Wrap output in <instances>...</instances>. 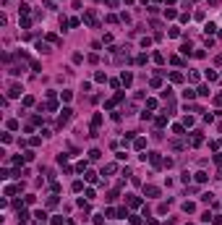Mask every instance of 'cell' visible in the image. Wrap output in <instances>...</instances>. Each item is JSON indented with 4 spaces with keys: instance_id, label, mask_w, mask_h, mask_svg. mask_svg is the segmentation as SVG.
I'll list each match as a JSON object with an SVG mask.
<instances>
[{
    "instance_id": "cell-18",
    "label": "cell",
    "mask_w": 222,
    "mask_h": 225,
    "mask_svg": "<svg viewBox=\"0 0 222 225\" xmlns=\"http://www.w3.org/2000/svg\"><path fill=\"white\" fill-rule=\"evenodd\" d=\"M206 79H209V81H217V71L209 68V71H206Z\"/></svg>"
},
{
    "instance_id": "cell-34",
    "label": "cell",
    "mask_w": 222,
    "mask_h": 225,
    "mask_svg": "<svg viewBox=\"0 0 222 225\" xmlns=\"http://www.w3.org/2000/svg\"><path fill=\"white\" fill-rule=\"evenodd\" d=\"M212 222H214V225H222V215H214V217H212Z\"/></svg>"
},
{
    "instance_id": "cell-1",
    "label": "cell",
    "mask_w": 222,
    "mask_h": 225,
    "mask_svg": "<svg viewBox=\"0 0 222 225\" xmlns=\"http://www.w3.org/2000/svg\"><path fill=\"white\" fill-rule=\"evenodd\" d=\"M81 21H84V24H89V26H97V24H99V18H97V13H94V11H86Z\"/></svg>"
},
{
    "instance_id": "cell-21",
    "label": "cell",
    "mask_w": 222,
    "mask_h": 225,
    "mask_svg": "<svg viewBox=\"0 0 222 225\" xmlns=\"http://www.w3.org/2000/svg\"><path fill=\"white\" fill-rule=\"evenodd\" d=\"M204 32H206V34H214V32H217V26H214V24H206Z\"/></svg>"
},
{
    "instance_id": "cell-33",
    "label": "cell",
    "mask_w": 222,
    "mask_h": 225,
    "mask_svg": "<svg viewBox=\"0 0 222 225\" xmlns=\"http://www.w3.org/2000/svg\"><path fill=\"white\" fill-rule=\"evenodd\" d=\"M165 16H167V18H175L178 13H175V8H167V11H165Z\"/></svg>"
},
{
    "instance_id": "cell-17",
    "label": "cell",
    "mask_w": 222,
    "mask_h": 225,
    "mask_svg": "<svg viewBox=\"0 0 222 225\" xmlns=\"http://www.w3.org/2000/svg\"><path fill=\"white\" fill-rule=\"evenodd\" d=\"M34 105V97H32V94H26V97H24V107H32Z\"/></svg>"
},
{
    "instance_id": "cell-40",
    "label": "cell",
    "mask_w": 222,
    "mask_h": 225,
    "mask_svg": "<svg viewBox=\"0 0 222 225\" xmlns=\"http://www.w3.org/2000/svg\"><path fill=\"white\" fill-rule=\"evenodd\" d=\"M209 3H217V0H209Z\"/></svg>"
},
{
    "instance_id": "cell-30",
    "label": "cell",
    "mask_w": 222,
    "mask_h": 225,
    "mask_svg": "<svg viewBox=\"0 0 222 225\" xmlns=\"http://www.w3.org/2000/svg\"><path fill=\"white\" fill-rule=\"evenodd\" d=\"M81 188H84V183H81V181H73V191H76V194H78V191H81Z\"/></svg>"
},
{
    "instance_id": "cell-12",
    "label": "cell",
    "mask_w": 222,
    "mask_h": 225,
    "mask_svg": "<svg viewBox=\"0 0 222 225\" xmlns=\"http://www.w3.org/2000/svg\"><path fill=\"white\" fill-rule=\"evenodd\" d=\"M34 217H37L39 222H44V220H47V212H44V209H37V212H34Z\"/></svg>"
},
{
    "instance_id": "cell-3",
    "label": "cell",
    "mask_w": 222,
    "mask_h": 225,
    "mask_svg": "<svg viewBox=\"0 0 222 225\" xmlns=\"http://www.w3.org/2000/svg\"><path fill=\"white\" fill-rule=\"evenodd\" d=\"M102 126V113H94V118H92V136H94V131Z\"/></svg>"
},
{
    "instance_id": "cell-5",
    "label": "cell",
    "mask_w": 222,
    "mask_h": 225,
    "mask_svg": "<svg viewBox=\"0 0 222 225\" xmlns=\"http://www.w3.org/2000/svg\"><path fill=\"white\" fill-rule=\"evenodd\" d=\"M149 162L154 165V168H159V165H162V160H159V155H157V152H149Z\"/></svg>"
},
{
    "instance_id": "cell-29",
    "label": "cell",
    "mask_w": 222,
    "mask_h": 225,
    "mask_svg": "<svg viewBox=\"0 0 222 225\" xmlns=\"http://www.w3.org/2000/svg\"><path fill=\"white\" fill-rule=\"evenodd\" d=\"M47 50H50L47 45H42V42H37V53H47Z\"/></svg>"
},
{
    "instance_id": "cell-2",
    "label": "cell",
    "mask_w": 222,
    "mask_h": 225,
    "mask_svg": "<svg viewBox=\"0 0 222 225\" xmlns=\"http://www.w3.org/2000/svg\"><path fill=\"white\" fill-rule=\"evenodd\" d=\"M71 115H73V110H71V107H63V113H60V118H58V126H65V123L71 120Z\"/></svg>"
},
{
    "instance_id": "cell-8",
    "label": "cell",
    "mask_w": 222,
    "mask_h": 225,
    "mask_svg": "<svg viewBox=\"0 0 222 225\" xmlns=\"http://www.w3.org/2000/svg\"><path fill=\"white\" fill-rule=\"evenodd\" d=\"M170 81H173V84H180V81H183V74H178V71H173V74H170Z\"/></svg>"
},
{
    "instance_id": "cell-9",
    "label": "cell",
    "mask_w": 222,
    "mask_h": 225,
    "mask_svg": "<svg viewBox=\"0 0 222 225\" xmlns=\"http://www.w3.org/2000/svg\"><path fill=\"white\" fill-rule=\"evenodd\" d=\"M18 94H21V86H18V84H13L11 89H8V97H18Z\"/></svg>"
},
{
    "instance_id": "cell-14",
    "label": "cell",
    "mask_w": 222,
    "mask_h": 225,
    "mask_svg": "<svg viewBox=\"0 0 222 225\" xmlns=\"http://www.w3.org/2000/svg\"><path fill=\"white\" fill-rule=\"evenodd\" d=\"M183 212H196V204L194 202H186V204H183Z\"/></svg>"
},
{
    "instance_id": "cell-15",
    "label": "cell",
    "mask_w": 222,
    "mask_h": 225,
    "mask_svg": "<svg viewBox=\"0 0 222 225\" xmlns=\"http://www.w3.org/2000/svg\"><path fill=\"white\" fill-rule=\"evenodd\" d=\"M149 84H152V89H159V86H162V79H159V76H154Z\"/></svg>"
},
{
    "instance_id": "cell-37",
    "label": "cell",
    "mask_w": 222,
    "mask_h": 225,
    "mask_svg": "<svg viewBox=\"0 0 222 225\" xmlns=\"http://www.w3.org/2000/svg\"><path fill=\"white\" fill-rule=\"evenodd\" d=\"M105 3L110 5V8H115V5H118V0H105Z\"/></svg>"
},
{
    "instance_id": "cell-4",
    "label": "cell",
    "mask_w": 222,
    "mask_h": 225,
    "mask_svg": "<svg viewBox=\"0 0 222 225\" xmlns=\"http://www.w3.org/2000/svg\"><path fill=\"white\" fill-rule=\"evenodd\" d=\"M120 81H123L125 86H131V84H133V74H131V71H123V76H120Z\"/></svg>"
},
{
    "instance_id": "cell-23",
    "label": "cell",
    "mask_w": 222,
    "mask_h": 225,
    "mask_svg": "<svg viewBox=\"0 0 222 225\" xmlns=\"http://www.w3.org/2000/svg\"><path fill=\"white\" fill-rule=\"evenodd\" d=\"M157 126H159V128L167 126V115H159V118H157Z\"/></svg>"
},
{
    "instance_id": "cell-16",
    "label": "cell",
    "mask_w": 222,
    "mask_h": 225,
    "mask_svg": "<svg viewBox=\"0 0 222 225\" xmlns=\"http://www.w3.org/2000/svg\"><path fill=\"white\" fill-rule=\"evenodd\" d=\"M206 178H209V176H206L204 170H201V173H196V181H199V183H206Z\"/></svg>"
},
{
    "instance_id": "cell-32",
    "label": "cell",
    "mask_w": 222,
    "mask_h": 225,
    "mask_svg": "<svg viewBox=\"0 0 222 225\" xmlns=\"http://www.w3.org/2000/svg\"><path fill=\"white\" fill-rule=\"evenodd\" d=\"M105 222V215H94V225H102Z\"/></svg>"
},
{
    "instance_id": "cell-22",
    "label": "cell",
    "mask_w": 222,
    "mask_h": 225,
    "mask_svg": "<svg viewBox=\"0 0 222 225\" xmlns=\"http://www.w3.org/2000/svg\"><path fill=\"white\" fill-rule=\"evenodd\" d=\"M183 97H186V100H194L196 92H194V89H186V92H183Z\"/></svg>"
},
{
    "instance_id": "cell-36",
    "label": "cell",
    "mask_w": 222,
    "mask_h": 225,
    "mask_svg": "<svg viewBox=\"0 0 222 225\" xmlns=\"http://www.w3.org/2000/svg\"><path fill=\"white\" fill-rule=\"evenodd\" d=\"M214 105H222V92L217 94V97H214Z\"/></svg>"
},
{
    "instance_id": "cell-25",
    "label": "cell",
    "mask_w": 222,
    "mask_h": 225,
    "mask_svg": "<svg viewBox=\"0 0 222 225\" xmlns=\"http://www.w3.org/2000/svg\"><path fill=\"white\" fill-rule=\"evenodd\" d=\"M21 26H24V29H29V26H32V18H29V16H24V18H21Z\"/></svg>"
},
{
    "instance_id": "cell-38",
    "label": "cell",
    "mask_w": 222,
    "mask_h": 225,
    "mask_svg": "<svg viewBox=\"0 0 222 225\" xmlns=\"http://www.w3.org/2000/svg\"><path fill=\"white\" fill-rule=\"evenodd\" d=\"M167 3H170V5H173V3H175V0H167Z\"/></svg>"
},
{
    "instance_id": "cell-7",
    "label": "cell",
    "mask_w": 222,
    "mask_h": 225,
    "mask_svg": "<svg viewBox=\"0 0 222 225\" xmlns=\"http://www.w3.org/2000/svg\"><path fill=\"white\" fill-rule=\"evenodd\" d=\"M133 147H136V149H144V147H146V139H141V136H136V139H133Z\"/></svg>"
},
{
    "instance_id": "cell-13",
    "label": "cell",
    "mask_w": 222,
    "mask_h": 225,
    "mask_svg": "<svg viewBox=\"0 0 222 225\" xmlns=\"http://www.w3.org/2000/svg\"><path fill=\"white\" fill-rule=\"evenodd\" d=\"M128 207H133V209H136V207H141V199H136V197H128Z\"/></svg>"
},
{
    "instance_id": "cell-6",
    "label": "cell",
    "mask_w": 222,
    "mask_h": 225,
    "mask_svg": "<svg viewBox=\"0 0 222 225\" xmlns=\"http://www.w3.org/2000/svg\"><path fill=\"white\" fill-rule=\"evenodd\" d=\"M191 144H194V147H201V144H204V136L196 131V134H194V139H191Z\"/></svg>"
},
{
    "instance_id": "cell-31",
    "label": "cell",
    "mask_w": 222,
    "mask_h": 225,
    "mask_svg": "<svg viewBox=\"0 0 222 225\" xmlns=\"http://www.w3.org/2000/svg\"><path fill=\"white\" fill-rule=\"evenodd\" d=\"M89 160H99V149H92V152H89Z\"/></svg>"
},
{
    "instance_id": "cell-35",
    "label": "cell",
    "mask_w": 222,
    "mask_h": 225,
    "mask_svg": "<svg viewBox=\"0 0 222 225\" xmlns=\"http://www.w3.org/2000/svg\"><path fill=\"white\" fill-rule=\"evenodd\" d=\"M53 225H65V220L63 217H53Z\"/></svg>"
},
{
    "instance_id": "cell-19",
    "label": "cell",
    "mask_w": 222,
    "mask_h": 225,
    "mask_svg": "<svg viewBox=\"0 0 222 225\" xmlns=\"http://www.w3.org/2000/svg\"><path fill=\"white\" fill-rule=\"evenodd\" d=\"M86 181H89V183H94V181H97V173H92V170H86Z\"/></svg>"
},
{
    "instance_id": "cell-26",
    "label": "cell",
    "mask_w": 222,
    "mask_h": 225,
    "mask_svg": "<svg viewBox=\"0 0 222 225\" xmlns=\"http://www.w3.org/2000/svg\"><path fill=\"white\" fill-rule=\"evenodd\" d=\"M180 53H183V55H191V42H186V45L180 47Z\"/></svg>"
},
{
    "instance_id": "cell-11",
    "label": "cell",
    "mask_w": 222,
    "mask_h": 225,
    "mask_svg": "<svg viewBox=\"0 0 222 225\" xmlns=\"http://www.w3.org/2000/svg\"><path fill=\"white\" fill-rule=\"evenodd\" d=\"M196 94H199V97H209V86H199V89H196Z\"/></svg>"
},
{
    "instance_id": "cell-24",
    "label": "cell",
    "mask_w": 222,
    "mask_h": 225,
    "mask_svg": "<svg viewBox=\"0 0 222 225\" xmlns=\"http://www.w3.org/2000/svg\"><path fill=\"white\" fill-rule=\"evenodd\" d=\"M24 160H26V162H32V160H34V152L26 149V152H24Z\"/></svg>"
},
{
    "instance_id": "cell-28",
    "label": "cell",
    "mask_w": 222,
    "mask_h": 225,
    "mask_svg": "<svg viewBox=\"0 0 222 225\" xmlns=\"http://www.w3.org/2000/svg\"><path fill=\"white\" fill-rule=\"evenodd\" d=\"M157 107V100H146V110H154Z\"/></svg>"
},
{
    "instance_id": "cell-27",
    "label": "cell",
    "mask_w": 222,
    "mask_h": 225,
    "mask_svg": "<svg viewBox=\"0 0 222 225\" xmlns=\"http://www.w3.org/2000/svg\"><path fill=\"white\" fill-rule=\"evenodd\" d=\"M167 34H170V37H180V29H178V26H173V29H170Z\"/></svg>"
},
{
    "instance_id": "cell-10",
    "label": "cell",
    "mask_w": 222,
    "mask_h": 225,
    "mask_svg": "<svg viewBox=\"0 0 222 225\" xmlns=\"http://www.w3.org/2000/svg\"><path fill=\"white\" fill-rule=\"evenodd\" d=\"M146 197H159V188L157 186H146Z\"/></svg>"
},
{
    "instance_id": "cell-20",
    "label": "cell",
    "mask_w": 222,
    "mask_h": 225,
    "mask_svg": "<svg viewBox=\"0 0 222 225\" xmlns=\"http://www.w3.org/2000/svg\"><path fill=\"white\" fill-rule=\"evenodd\" d=\"M55 107H58V102H55V100H50V102H47V105H44V110H50V113H53V110H55Z\"/></svg>"
},
{
    "instance_id": "cell-39",
    "label": "cell",
    "mask_w": 222,
    "mask_h": 225,
    "mask_svg": "<svg viewBox=\"0 0 222 225\" xmlns=\"http://www.w3.org/2000/svg\"><path fill=\"white\" fill-rule=\"evenodd\" d=\"M154 3H162V0H154Z\"/></svg>"
}]
</instances>
